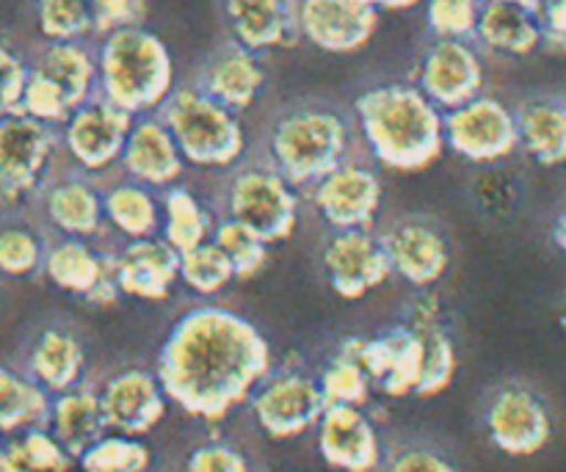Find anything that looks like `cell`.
I'll list each match as a JSON object with an SVG mask.
<instances>
[{
	"label": "cell",
	"mask_w": 566,
	"mask_h": 472,
	"mask_svg": "<svg viewBox=\"0 0 566 472\" xmlns=\"http://www.w3.org/2000/svg\"><path fill=\"white\" fill-rule=\"evenodd\" d=\"M232 280H235V271H232L230 258L216 247L213 238L188 252H180V282H186L199 296H213L224 291Z\"/></svg>",
	"instance_id": "38"
},
{
	"label": "cell",
	"mask_w": 566,
	"mask_h": 472,
	"mask_svg": "<svg viewBox=\"0 0 566 472\" xmlns=\"http://www.w3.org/2000/svg\"><path fill=\"white\" fill-rule=\"evenodd\" d=\"M31 66L20 59L11 48L0 42V114L20 111L22 88H25Z\"/></svg>",
	"instance_id": "45"
},
{
	"label": "cell",
	"mask_w": 566,
	"mask_h": 472,
	"mask_svg": "<svg viewBox=\"0 0 566 472\" xmlns=\"http://www.w3.org/2000/svg\"><path fill=\"white\" fill-rule=\"evenodd\" d=\"M193 83L230 111L243 114L263 97L269 75H265L260 53L230 39L202 61Z\"/></svg>",
	"instance_id": "22"
},
{
	"label": "cell",
	"mask_w": 566,
	"mask_h": 472,
	"mask_svg": "<svg viewBox=\"0 0 566 472\" xmlns=\"http://www.w3.org/2000/svg\"><path fill=\"white\" fill-rule=\"evenodd\" d=\"M475 42L492 53L523 59L542 48V22L525 6L509 0H484L475 25Z\"/></svg>",
	"instance_id": "27"
},
{
	"label": "cell",
	"mask_w": 566,
	"mask_h": 472,
	"mask_svg": "<svg viewBox=\"0 0 566 472\" xmlns=\"http://www.w3.org/2000/svg\"><path fill=\"white\" fill-rule=\"evenodd\" d=\"M379 28L374 0H298V31L326 53H357Z\"/></svg>",
	"instance_id": "17"
},
{
	"label": "cell",
	"mask_w": 566,
	"mask_h": 472,
	"mask_svg": "<svg viewBox=\"0 0 566 472\" xmlns=\"http://www.w3.org/2000/svg\"><path fill=\"white\" fill-rule=\"evenodd\" d=\"M48 426L55 434V440L72 457L81 459V453H86L108 431L103 407H99V392L83 390V387L59 392L53 398V407H50Z\"/></svg>",
	"instance_id": "29"
},
{
	"label": "cell",
	"mask_w": 566,
	"mask_h": 472,
	"mask_svg": "<svg viewBox=\"0 0 566 472\" xmlns=\"http://www.w3.org/2000/svg\"><path fill=\"white\" fill-rule=\"evenodd\" d=\"M379 9H390V11H403V9H412V6H418L420 0H374Z\"/></svg>",
	"instance_id": "52"
},
{
	"label": "cell",
	"mask_w": 566,
	"mask_h": 472,
	"mask_svg": "<svg viewBox=\"0 0 566 472\" xmlns=\"http://www.w3.org/2000/svg\"><path fill=\"white\" fill-rule=\"evenodd\" d=\"M0 472H33L28 468L25 459H22L17 442H9V445L0 448Z\"/></svg>",
	"instance_id": "50"
},
{
	"label": "cell",
	"mask_w": 566,
	"mask_h": 472,
	"mask_svg": "<svg viewBox=\"0 0 566 472\" xmlns=\"http://www.w3.org/2000/svg\"><path fill=\"white\" fill-rule=\"evenodd\" d=\"M119 166L125 177L144 182L149 188H158V191L180 182L186 158H182L175 136L166 127V122L160 119L158 111L133 119Z\"/></svg>",
	"instance_id": "24"
},
{
	"label": "cell",
	"mask_w": 566,
	"mask_h": 472,
	"mask_svg": "<svg viewBox=\"0 0 566 472\" xmlns=\"http://www.w3.org/2000/svg\"><path fill=\"white\" fill-rule=\"evenodd\" d=\"M381 247L390 258L392 274L401 276L412 287H431L446 276L451 265V247L448 238L434 221L429 219H401L381 232Z\"/></svg>",
	"instance_id": "18"
},
{
	"label": "cell",
	"mask_w": 566,
	"mask_h": 472,
	"mask_svg": "<svg viewBox=\"0 0 566 472\" xmlns=\"http://www.w3.org/2000/svg\"><path fill=\"white\" fill-rule=\"evenodd\" d=\"M415 332L423 337V374H420V385L415 396L434 398L446 392L451 387L453 376H457V348H453V340L446 326H442V321L418 326Z\"/></svg>",
	"instance_id": "37"
},
{
	"label": "cell",
	"mask_w": 566,
	"mask_h": 472,
	"mask_svg": "<svg viewBox=\"0 0 566 472\" xmlns=\"http://www.w3.org/2000/svg\"><path fill=\"white\" fill-rule=\"evenodd\" d=\"M133 119L136 116L122 111L119 105L97 92L92 99L77 105L59 127L61 147L66 149L75 169L88 171V175L108 171L122 160Z\"/></svg>",
	"instance_id": "8"
},
{
	"label": "cell",
	"mask_w": 566,
	"mask_h": 472,
	"mask_svg": "<svg viewBox=\"0 0 566 472\" xmlns=\"http://www.w3.org/2000/svg\"><path fill=\"white\" fill-rule=\"evenodd\" d=\"M20 111L22 114L33 116L39 122H48V125L61 127L66 122V116L72 114L70 103H66L64 92L55 86V81H50L42 70L31 64L28 72L25 88H22L20 97Z\"/></svg>",
	"instance_id": "41"
},
{
	"label": "cell",
	"mask_w": 566,
	"mask_h": 472,
	"mask_svg": "<svg viewBox=\"0 0 566 472\" xmlns=\"http://www.w3.org/2000/svg\"><path fill=\"white\" fill-rule=\"evenodd\" d=\"M542 48L566 59V0H545L539 9Z\"/></svg>",
	"instance_id": "48"
},
{
	"label": "cell",
	"mask_w": 566,
	"mask_h": 472,
	"mask_svg": "<svg viewBox=\"0 0 566 472\" xmlns=\"http://www.w3.org/2000/svg\"><path fill=\"white\" fill-rule=\"evenodd\" d=\"M213 243L230 258L235 280H254L269 263V247L254 230L241 221L221 216L213 227Z\"/></svg>",
	"instance_id": "35"
},
{
	"label": "cell",
	"mask_w": 566,
	"mask_h": 472,
	"mask_svg": "<svg viewBox=\"0 0 566 472\" xmlns=\"http://www.w3.org/2000/svg\"><path fill=\"white\" fill-rule=\"evenodd\" d=\"M186 472H249L247 457L224 442H208L191 451Z\"/></svg>",
	"instance_id": "46"
},
{
	"label": "cell",
	"mask_w": 566,
	"mask_h": 472,
	"mask_svg": "<svg viewBox=\"0 0 566 472\" xmlns=\"http://www.w3.org/2000/svg\"><path fill=\"white\" fill-rule=\"evenodd\" d=\"M114 274L122 296L160 302L180 280V252L160 232L127 238L114 252Z\"/></svg>",
	"instance_id": "21"
},
{
	"label": "cell",
	"mask_w": 566,
	"mask_h": 472,
	"mask_svg": "<svg viewBox=\"0 0 566 472\" xmlns=\"http://www.w3.org/2000/svg\"><path fill=\"white\" fill-rule=\"evenodd\" d=\"M33 66L55 81L72 111L97 94V53L83 42H48Z\"/></svg>",
	"instance_id": "31"
},
{
	"label": "cell",
	"mask_w": 566,
	"mask_h": 472,
	"mask_svg": "<svg viewBox=\"0 0 566 472\" xmlns=\"http://www.w3.org/2000/svg\"><path fill=\"white\" fill-rule=\"evenodd\" d=\"M166 392L158 374L144 368H125L111 376L99 390L105 423L111 431L127 437L149 434L166 415Z\"/></svg>",
	"instance_id": "20"
},
{
	"label": "cell",
	"mask_w": 566,
	"mask_h": 472,
	"mask_svg": "<svg viewBox=\"0 0 566 472\" xmlns=\"http://www.w3.org/2000/svg\"><path fill=\"white\" fill-rule=\"evenodd\" d=\"M252 412L260 429L274 440H293L304 431L315 429L326 412V398L318 379L302 370H282L265 376L252 392Z\"/></svg>",
	"instance_id": "10"
},
{
	"label": "cell",
	"mask_w": 566,
	"mask_h": 472,
	"mask_svg": "<svg viewBox=\"0 0 566 472\" xmlns=\"http://www.w3.org/2000/svg\"><path fill=\"white\" fill-rule=\"evenodd\" d=\"M310 199L332 230L370 227L385 199V186L370 166L346 158L310 186Z\"/></svg>",
	"instance_id": "15"
},
{
	"label": "cell",
	"mask_w": 566,
	"mask_h": 472,
	"mask_svg": "<svg viewBox=\"0 0 566 472\" xmlns=\"http://www.w3.org/2000/svg\"><path fill=\"white\" fill-rule=\"evenodd\" d=\"M97 92L130 116L155 114L175 92V61L164 39L144 25L103 33Z\"/></svg>",
	"instance_id": "3"
},
{
	"label": "cell",
	"mask_w": 566,
	"mask_h": 472,
	"mask_svg": "<svg viewBox=\"0 0 566 472\" xmlns=\"http://www.w3.org/2000/svg\"><path fill=\"white\" fill-rule=\"evenodd\" d=\"M160 204H164V227H160V235L177 252H188V249L199 247V243H208L213 238L216 219L205 210V204L199 202V197L188 186L175 182V186L164 188L160 191Z\"/></svg>",
	"instance_id": "32"
},
{
	"label": "cell",
	"mask_w": 566,
	"mask_h": 472,
	"mask_svg": "<svg viewBox=\"0 0 566 472\" xmlns=\"http://www.w3.org/2000/svg\"><path fill=\"white\" fill-rule=\"evenodd\" d=\"M446 147L473 164H501L520 149L517 114L503 99L479 94L446 111Z\"/></svg>",
	"instance_id": "9"
},
{
	"label": "cell",
	"mask_w": 566,
	"mask_h": 472,
	"mask_svg": "<svg viewBox=\"0 0 566 472\" xmlns=\"http://www.w3.org/2000/svg\"><path fill=\"white\" fill-rule=\"evenodd\" d=\"M370 155L392 171H423L446 149V111L418 83H381L354 99Z\"/></svg>",
	"instance_id": "2"
},
{
	"label": "cell",
	"mask_w": 566,
	"mask_h": 472,
	"mask_svg": "<svg viewBox=\"0 0 566 472\" xmlns=\"http://www.w3.org/2000/svg\"><path fill=\"white\" fill-rule=\"evenodd\" d=\"M352 119L337 105L302 99L271 119L269 164L296 188H310L348 158Z\"/></svg>",
	"instance_id": "4"
},
{
	"label": "cell",
	"mask_w": 566,
	"mask_h": 472,
	"mask_svg": "<svg viewBox=\"0 0 566 472\" xmlns=\"http://www.w3.org/2000/svg\"><path fill=\"white\" fill-rule=\"evenodd\" d=\"M318 451L326 464L343 472H374L381 464L376 426L363 407L329 403L318 420Z\"/></svg>",
	"instance_id": "23"
},
{
	"label": "cell",
	"mask_w": 566,
	"mask_h": 472,
	"mask_svg": "<svg viewBox=\"0 0 566 472\" xmlns=\"http://www.w3.org/2000/svg\"><path fill=\"white\" fill-rule=\"evenodd\" d=\"M83 365H86V357H83L81 340L64 326H48L39 332L28 352V374L50 396L77 387Z\"/></svg>",
	"instance_id": "28"
},
{
	"label": "cell",
	"mask_w": 566,
	"mask_h": 472,
	"mask_svg": "<svg viewBox=\"0 0 566 472\" xmlns=\"http://www.w3.org/2000/svg\"><path fill=\"white\" fill-rule=\"evenodd\" d=\"M484 0H426V22L442 39H473Z\"/></svg>",
	"instance_id": "42"
},
{
	"label": "cell",
	"mask_w": 566,
	"mask_h": 472,
	"mask_svg": "<svg viewBox=\"0 0 566 472\" xmlns=\"http://www.w3.org/2000/svg\"><path fill=\"white\" fill-rule=\"evenodd\" d=\"M509 3L525 6V9H528V11H534V14L539 17V9H542V3H545V0H509Z\"/></svg>",
	"instance_id": "53"
},
{
	"label": "cell",
	"mask_w": 566,
	"mask_h": 472,
	"mask_svg": "<svg viewBox=\"0 0 566 472\" xmlns=\"http://www.w3.org/2000/svg\"><path fill=\"white\" fill-rule=\"evenodd\" d=\"M0 302H3V291H0Z\"/></svg>",
	"instance_id": "54"
},
{
	"label": "cell",
	"mask_w": 566,
	"mask_h": 472,
	"mask_svg": "<svg viewBox=\"0 0 566 472\" xmlns=\"http://www.w3.org/2000/svg\"><path fill=\"white\" fill-rule=\"evenodd\" d=\"M48 243L42 232L28 221L0 224V274L28 276L44 269Z\"/></svg>",
	"instance_id": "36"
},
{
	"label": "cell",
	"mask_w": 566,
	"mask_h": 472,
	"mask_svg": "<svg viewBox=\"0 0 566 472\" xmlns=\"http://www.w3.org/2000/svg\"><path fill=\"white\" fill-rule=\"evenodd\" d=\"M326 280L340 298H363L392 274L390 258L381 247V235H374L370 227L335 230L321 249Z\"/></svg>",
	"instance_id": "13"
},
{
	"label": "cell",
	"mask_w": 566,
	"mask_h": 472,
	"mask_svg": "<svg viewBox=\"0 0 566 472\" xmlns=\"http://www.w3.org/2000/svg\"><path fill=\"white\" fill-rule=\"evenodd\" d=\"M415 83L440 111L459 108L484 94V61L473 39L434 36L420 55Z\"/></svg>",
	"instance_id": "12"
},
{
	"label": "cell",
	"mask_w": 566,
	"mask_h": 472,
	"mask_svg": "<svg viewBox=\"0 0 566 472\" xmlns=\"http://www.w3.org/2000/svg\"><path fill=\"white\" fill-rule=\"evenodd\" d=\"M553 243L566 254V204L556 213L553 219Z\"/></svg>",
	"instance_id": "51"
},
{
	"label": "cell",
	"mask_w": 566,
	"mask_h": 472,
	"mask_svg": "<svg viewBox=\"0 0 566 472\" xmlns=\"http://www.w3.org/2000/svg\"><path fill=\"white\" fill-rule=\"evenodd\" d=\"M42 271L55 287L86 298L94 307H108L122 296L114 274V252H103L88 238L59 235L50 241Z\"/></svg>",
	"instance_id": "14"
},
{
	"label": "cell",
	"mask_w": 566,
	"mask_h": 472,
	"mask_svg": "<svg viewBox=\"0 0 566 472\" xmlns=\"http://www.w3.org/2000/svg\"><path fill=\"white\" fill-rule=\"evenodd\" d=\"M166 398L208 423L249 401L271 374L269 340L241 313L205 304L177 318L155 363Z\"/></svg>",
	"instance_id": "1"
},
{
	"label": "cell",
	"mask_w": 566,
	"mask_h": 472,
	"mask_svg": "<svg viewBox=\"0 0 566 472\" xmlns=\"http://www.w3.org/2000/svg\"><path fill=\"white\" fill-rule=\"evenodd\" d=\"M357 359L376 387L390 398L415 396L423 374V337L401 324L376 337H346L337 348Z\"/></svg>",
	"instance_id": "11"
},
{
	"label": "cell",
	"mask_w": 566,
	"mask_h": 472,
	"mask_svg": "<svg viewBox=\"0 0 566 472\" xmlns=\"http://www.w3.org/2000/svg\"><path fill=\"white\" fill-rule=\"evenodd\" d=\"M486 434L506 457H534L551 442L553 420L542 398L520 385H506L486 403Z\"/></svg>",
	"instance_id": "16"
},
{
	"label": "cell",
	"mask_w": 566,
	"mask_h": 472,
	"mask_svg": "<svg viewBox=\"0 0 566 472\" xmlns=\"http://www.w3.org/2000/svg\"><path fill=\"white\" fill-rule=\"evenodd\" d=\"M97 33L116 31V28L142 25L147 14V0H92Z\"/></svg>",
	"instance_id": "47"
},
{
	"label": "cell",
	"mask_w": 566,
	"mask_h": 472,
	"mask_svg": "<svg viewBox=\"0 0 566 472\" xmlns=\"http://www.w3.org/2000/svg\"><path fill=\"white\" fill-rule=\"evenodd\" d=\"M36 25L48 42H86L97 33L92 0H36Z\"/></svg>",
	"instance_id": "34"
},
{
	"label": "cell",
	"mask_w": 566,
	"mask_h": 472,
	"mask_svg": "<svg viewBox=\"0 0 566 472\" xmlns=\"http://www.w3.org/2000/svg\"><path fill=\"white\" fill-rule=\"evenodd\" d=\"M224 216L258 232L265 243L293 235L298 221L296 186L265 164H243L224 188Z\"/></svg>",
	"instance_id": "6"
},
{
	"label": "cell",
	"mask_w": 566,
	"mask_h": 472,
	"mask_svg": "<svg viewBox=\"0 0 566 472\" xmlns=\"http://www.w3.org/2000/svg\"><path fill=\"white\" fill-rule=\"evenodd\" d=\"M318 385L324 390L326 403H352V407H365L370 398V376L365 374L357 359L337 352L318 376Z\"/></svg>",
	"instance_id": "40"
},
{
	"label": "cell",
	"mask_w": 566,
	"mask_h": 472,
	"mask_svg": "<svg viewBox=\"0 0 566 472\" xmlns=\"http://www.w3.org/2000/svg\"><path fill=\"white\" fill-rule=\"evenodd\" d=\"M158 114L175 136L186 164L199 169H230L241 164L247 153L241 114L205 94L197 83L175 86Z\"/></svg>",
	"instance_id": "5"
},
{
	"label": "cell",
	"mask_w": 566,
	"mask_h": 472,
	"mask_svg": "<svg viewBox=\"0 0 566 472\" xmlns=\"http://www.w3.org/2000/svg\"><path fill=\"white\" fill-rule=\"evenodd\" d=\"M517 114L520 149L539 166L566 164V97L534 94L523 99Z\"/></svg>",
	"instance_id": "26"
},
{
	"label": "cell",
	"mask_w": 566,
	"mask_h": 472,
	"mask_svg": "<svg viewBox=\"0 0 566 472\" xmlns=\"http://www.w3.org/2000/svg\"><path fill=\"white\" fill-rule=\"evenodd\" d=\"M232 42L265 53L291 48L298 31V0H219Z\"/></svg>",
	"instance_id": "25"
},
{
	"label": "cell",
	"mask_w": 566,
	"mask_h": 472,
	"mask_svg": "<svg viewBox=\"0 0 566 472\" xmlns=\"http://www.w3.org/2000/svg\"><path fill=\"white\" fill-rule=\"evenodd\" d=\"M17 445H20L22 459L33 472H70L72 459H75L44 426L25 429Z\"/></svg>",
	"instance_id": "43"
},
{
	"label": "cell",
	"mask_w": 566,
	"mask_h": 472,
	"mask_svg": "<svg viewBox=\"0 0 566 472\" xmlns=\"http://www.w3.org/2000/svg\"><path fill=\"white\" fill-rule=\"evenodd\" d=\"M61 130L22 111L0 114V197L20 199L48 180Z\"/></svg>",
	"instance_id": "7"
},
{
	"label": "cell",
	"mask_w": 566,
	"mask_h": 472,
	"mask_svg": "<svg viewBox=\"0 0 566 472\" xmlns=\"http://www.w3.org/2000/svg\"><path fill=\"white\" fill-rule=\"evenodd\" d=\"M39 197H42L44 219L59 235L94 241L108 227L103 188L94 182V175H88V171L75 169L48 177L44 186L39 188Z\"/></svg>",
	"instance_id": "19"
},
{
	"label": "cell",
	"mask_w": 566,
	"mask_h": 472,
	"mask_svg": "<svg viewBox=\"0 0 566 472\" xmlns=\"http://www.w3.org/2000/svg\"><path fill=\"white\" fill-rule=\"evenodd\" d=\"M50 392L33 379H22L14 370L0 365V431H25L33 426H48Z\"/></svg>",
	"instance_id": "33"
},
{
	"label": "cell",
	"mask_w": 566,
	"mask_h": 472,
	"mask_svg": "<svg viewBox=\"0 0 566 472\" xmlns=\"http://www.w3.org/2000/svg\"><path fill=\"white\" fill-rule=\"evenodd\" d=\"M470 191H473V199L475 204H479L481 213L492 216V219H495V216L512 213L520 193L512 177L503 169H497V164H484V169L475 175Z\"/></svg>",
	"instance_id": "44"
},
{
	"label": "cell",
	"mask_w": 566,
	"mask_h": 472,
	"mask_svg": "<svg viewBox=\"0 0 566 472\" xmlns=\"http://www.w3.org/2000/svg\"><path fill=\"white\" fill-rule=\"evenodd\" d=\"M105 221L122 238H149L158 235L164 227V204H160L158 188H149L144 182L116 180L103 188Z\"/></svg>",
	"instance_id": "30"
},
{
	"label": "cell",
	"mask_w": 566,
	"mask_h": 472,
	"mask_svg": "<svg viewBox=\"0 0 566 472\" xmlns=\"http://www.w3.org/2000/svg\"><path fill=\"white\" fill-rule=\"evenodd\" d=\"M387 472H459V470L437 451H429V448H412V451L398 453V457L390 462V468H387Z\"/></svg>",
	"instance_id": "49"
},
{
	"label": "cell",
	"mask_w": 566,
	"mask_h": 472,
	"mask_svg": "<svg viewBox=\"0 0 566 472\" xmlns=\"http://www.w3.org/2000/svg\"><path fill=\"white\" fill-rule=\"evenodd\" d=\"M77 462L83 472H147L153 457H149V448L136 437L105 434L86 453H81Z\"/></svg>",
	"instance_id": "39"
}]
</instances>
